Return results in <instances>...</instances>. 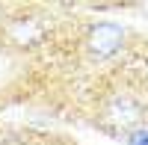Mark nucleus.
Returning a JSON list of instances; mask_svg holds the SVG:
<instances>
[{
  "instance_id": "f257e3e1",
  "label": "nucleus",
  "mask_w": 148,
  "mask_h": 145,
  "mask_svg": "<svg viewBox=\"0 0 148 145\" xmlns=\"http://www.w3.org/2000/svg\"><path fill=\"white\" fill-rule=\"evenodd\" d=\"M104 122L110 127H121V130H136L142 127V118H145V104L130 92H116L113 98L104 101Z\"/></svg>"
},
{
  "instance_id": "f03ea898",
  "label": "nucleus",
  "mask_w": 148,
  "mask_h": 145,
  "mask_svg": "<svg viewBox=\"0 0 148 145\" xmlns=\"http://www.w3.org/2000/svg\"><path fill=\"white\" fill-rule=\"evenodd\" d=\"M125 44V27L113 21H98L86 30V53L92 59H110Z\"/></svg>"
},
{
  "instance_id": "7ed1b4c3",
  "label": "nucleus",
  "mask_w": 148,
  "mask_h": 145,
  "mask_svg": "<svg viewBox=\"0 0 148 145\" xmlns=\"http://www.w3.org/2000/svg\"><path fill=\"white\" fill-rule=\"evenodd\" d=\"M127 145H148V124L130 130V133H127Z\"/></svg>"
}]
</instances>
